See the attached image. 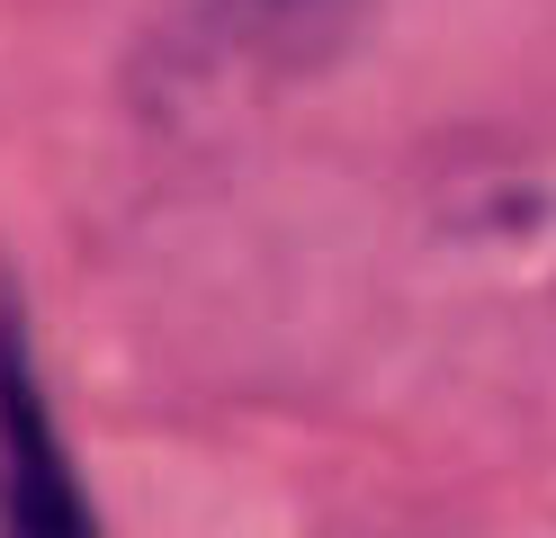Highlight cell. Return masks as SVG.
<instances>
[{
  "mask_svg": "<svg viewBox=\"0 0 556 538\" xmlns=\"http://www.w3.org/2000/svg\"><path fill=\"white\" fill-rule=\"evenodd\" d=\"M0 538H99L10 297H0Z\"/></svg>",
  "mask_w": 556,
  "mask_h": 538,
  "instance_id": "cell-1",
  "label": "cell"
},
{
  "mask_svg": "<svg viewBox=\"0 0 556 538\" xmlns=\"http://www.w3.org/2000/svg\"><path fill=\"white\" fill-rule=\"evenodd\" d=\"M216 10H233L242 27H305V18H324L332 0H216Z\"/></svg>",
  "mask_w": 556,
  "mask_h": 538,
  "instance_id": "cell-2",
  "label": "cell"
}]
</instances>
